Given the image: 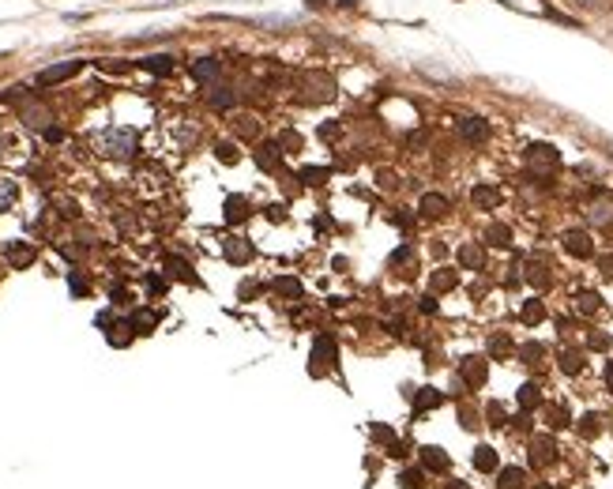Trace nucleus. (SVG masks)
<instances>
[{"label":"nucleus","mask_w":613,"mask_h":489,"mask_svg":"<svg viewBox=\"0 0 613 489\" xmlns=\"http://www.w3.org/2000/svg\"><path fill=\"white\" fill-rule=\"evenodd\" d=\"M598 433H602V418L598 414H583V418H579V437H598Z\"/></svg>","instance_id":"e433bc0d"},{"label":"nucleus","mask_w":613,"mask_h":489,"mask_svg":"<svg viewBox=\"0 0 613 489\" xmlns=\"http://www.w3.org/2000/svg\"><path fill=\"white\" fill-rule=\"evenodd\" d=\"M523 271H527V282H531V286H538V290H545L553 282L550 264H545V260H527V267H523Z\"/></svg>","instance_id":"6ab92c4d"},{"label":"nucleus","mask_w":613,"mask_h":489,"mask_svg":"<svg viewBox=\"0 0 613 489\" xmlns=\"http://www.w3.org/2000/svg\"><path fill=\"white\" fill-rule=\"evenodd\" d=\"M572 309L579 312V317H595V312L602 309V298L595 290H579L576 298H572Z\"/></svg>","instance_id":"412c9836"},{"label":"nucleus","mask_w":613,"mask_h":489,"mask_svg":"<svg viewBox=\"0 0 613 489\" xmlns=\"http://www.w3.org/2000/svg\"><path fill=\"white\" fill-rule=\"evenodd\" d=\"M516 399H519V407H523V410H534V407H542V388L531 380V384H523V388H519V395H516Z\"/></svg>","instance_id":"c85d7f7f"},{"label":"nucleus","mask_w":613,"mask_h":489,"mask_svg":"<svg viewBox=\"0 0 613 489\" xmlns=\"http://www.w3.org/2000/svg\"><path fill=\"white\" fill-rule=\"evenodd\" d=\"M215 158H218V162H226V166H234L241 155H237V147H234V144H215Z\"/></svg>","instance_id":"ea45409f"},{"label":"nucleus","mask_w":613,"mask_h":489,"mask_svg":"<svg viewBox=\"0 0 613 489\" xmlns=\"http://www.w3.org/2000/svg\"><path fill=\"white\" fill-rule=\"evenodd\" d=\"M248 215H253V208H248V200H245V196H229V200L222 203V219L226 222H245L248 219Z\"/></svg>","instance_id":"4468645a"},{"label":"nucleus","mask_w":613,"mask_h":489,"mask_svg":"<svg viewBox=\"0 0 613 489\" xmlns=\"http://www.w3.org/2000/svg\"><path fill=\"white\" fill-rule=\"evenodd\" d=\"M429 286H433V293H448V290L459 286V275H455L452 267H436L433 275H429Z\"/></svg>","instance_id":"4be33fe9"},{"label":"nucleus","mask_w":613,"mask_h":489,"mask_svg":"<svg viewBox=\"0 0 613 489\" xmlns=\"http://www.w3.org/2000/svg\"><path fill=\"white\" fill-rule=\"evenodd\" d=\"M527 170L534 173V177H553L557 170H561V151H557L553 144H531L527 147Z\"/></svg>","instance_id":"f03ea898"},{"label":"nucleus","mask_w":613,"mask_h":489,"mask_svg":"<svg viewBox=\"0 0 613 489\" xmlns=\"http://www.w3.org/2000/svg\"><path fill=\"white\" fill-rule=\"evenodd\" d=\"M207 102H211L215 110H234L237 94L229 91V87H222V83H211V94H207Z\"/></svg>","instance_id":"393cba45"},{"label":"nucleus","mask_w":613,"mask_h":489,"mask_svg":"<svg viewBox=\"0 0 613 489\" xmlns=\"http://www.w3.org/2000/svg\"><path fill=\"white\" fill-rule=\"evenodd\" d=\"M399 485H403V489H425L422 471H403V474H399Z\"/></svg>","instance_id":"37998d69"},{"label":"nucleus","mask_w":613,"mask_h":489,"mask_svg":"<svg viewBox=\"0 0 613 489\" xmlns=\"http://www.w3.org/2000/svg\"><path fill=\"white\" fill-rule=\"evenodd\" d=\"M545 414H550V426H553V429H561V426H572V418H568V407H550V410H545Z\"/></svg>","instance_id":"a19ab883"},{"label":"nucleus","mask_w":613,"mask_h":489,"mask_svg":"<svg viewBox=\"0 0 613 489\" xmlns=\"http://www.w3.org/2000/svg\"><path fill=\"white\" fill-rule=\"evenodd\" d=\"M218 75H222V61H215V57H203L192 64V80H200V83H215Z\"/></svg>","instance_id":"f3484780"},{"label":"nucleus","mask_w":613,"mask_h":489,"mask_svg":"<svg viewBox=\"0 0 613 489\" xmlns=\"http://www.w3.org/2000/svg\"><path fill=\"white\" fill-rule=\"evenodd\" d=\"M275 290L286 293V298H301V282L298 279H275Z\"/></svg>","instance_id":"79ce46f5"},{"label":"nucleus","mask_w":613,"mask_h":489,"mask_svg":"<svg viewBox=\"0 0 613 489\" xmlns=\"http://www.w3.org/2000/svg\"><path fill=\"white\" fill-rule=\"evenodd\" d=\"M279 147H293V151H298V147H301V139H298V132H282V139H279Z\"/></svg>","instance_id":"8fccbe9b"},{"label":"nucleus","mask_w":613,"mask_h":489,"mask_svg":"<svg viewBox=\"0 0 613 489\" xmlns=\"http://www.w3.org/2000/svg\"><path fill=\"white\" fill-rule=\"evenodd\" d=\"M606 384H609V391H613V362H609V369H606Z\"/></svg>","instance_id":"13d9d810"},{"label":"nucleus","mask_w":613,"mask_h":489,"mask_svg":"<svg viewBox=\"0 0 613 489\" xmlns=\"http://www.w3.org/2000/svg\"><path fill=\"white\" fill-rule=\"evenodd\" d=\"M237 132H241V136H256V132H260L256 117H237Z\"/></svg>","instance_id":"de8ad7c7"},{"label":"nucleus","mask_w":613,"mask_h":489,"mask_svg":"<svg viewBox=\"0 0 613 489\" xmlns=\"http://www.w3.org/2000/svg\"><path fill=\"white\" fill-rule=\"evenodd\" d=\"M320 136H324V139H335V136H339V125H335V121H327V125L320 128Z\"/></svg>","instance_id":"5fc2aeb1"},{"label":"nucleus","mask_w":613,"mask_h":489,"mask_svg":"<svg viewBox=\"0 0 613 489\" xmlns=\"http://www.w3.org/2000/svg\"><path fill=\"white\" fill-rule=\"evenodd\" d=\"M4 256H8V264H12V267H27V264H34V245L12 241V245L4 248Z\"/></svg>","instance_id":"dca6fc26"},{"label":"nucleus","mask_w":613,"mask_h":489,"mask_svg":"<svg viewBox=\"0 0 613 489\" xmlns=\"http://www.w3.org/2000/svg\"><path fill=\"white\" fill-rule=\"evenodd\" d=\"M373 437H377V440H388V444H391V440H396V433H391L388 426H373Z\"/></svg>","instance_id":"3c124183"},{"label":"nucleus","mask_w":613,"mask_h":489,"mask_svg":"<svg viewBox=\"0 0 613 489\" xmlns=\"http://www.w3.org/2000/svg\"><path fill=\"white\" fill-rule=\"evenodd\" d=\"M132 324L139 328V335H147V331H151V328H155V324H158V317H155V312H139V317H136Z\"/></svg>","instance_id":"49530a36"},{"label":"nucleus","mask_w":613,"mask_h":489,"mask_svg":"<svg viewBox=\"0 0 613 489\" xmlns=\"http://www.w3.org/2000/svg\"><path fill=\"white\" fill-rule=\"evenodd\" d=\"M523 485H527L523 466H505V471H500V489H523Z\"/></svg>","instance_id":"7c9ffc66"},{"label":"nucleus","mask_w":613,"mask_h":489,"mask_svg":"<svg viewBox=\"0 0 613 489\" xmlns=\"http://www.w3.org/2000/svg\"><path fill=\"white\" fill-rule=\"evenodd\" d=\"M474 471H481V474H493L497 471V452L489 448V444L474 448Z\"/></svg>","instance_id":"bb28decb"},{"label":"nucleus","mask_w":613,"mask_h":489,"mask_svg":"<svg viewBox=\"0 0 613 489\" xmlns=\"http://www.w3.org/2000/svg\"><path fill=\"white\" fill-rule=\"evenodd\" d=\"M15 196H19V184L12 177H0V211H8L15 203Z\"/></svg>","instance_id":"473e14b6"},{"label":"nucleus","mask_w":613,"mask_h":489,"mask_svg":"<svg viewBox=\"0 0 613 489\" xmlns=\"http://www.w3.org/2000/svg\"><path fill=\"white\" fill-rule=\"evenodd\" d=\"M587 219H590V226H609L613 222V200H609V196H602V200L590 203Z\"/></svg>","instance_id":"aec40b11"},{"label":"nucleus","mask_w":613,"mask_h":489,"mask_svg":"<svg viewBox=\"0 0 613 489\" xmlns=\"http://www.w3.org/2000/svg\"><path fill=\"white\" fill-rule=\"evenodd\" d=\"M256 166H260V170H267V173H275V170L282 166V147H279V144H260V151H256Z\"/></svg>","instance_id":"2eb2a0df"},{"label":"nucleus","mask_w":613,"mask_h":489,"mask_svg":"<svg viewBox=\"0 0 613 489\" xmlns=\"http://www.w3.org/2000/svg\"><path fill=\"white\" fill-rule=\"evenodd\" d=\"M534 489H553V485H545V482H542V485H534Z\"/></svg>","instance_id":"bf43d9fd"},{"label":"nucleus","mask_w":613,"mask_h":489,"mask_svg":"<svg viewBox=\"0 0 613 489\" xmlns=\"http://www.w3.org/2000/svg\"><path fill=\"white\" fill-rule=\"evenodd\" d=\"M542 357H545V346H542V343H523V346H519V362L534 365V362H542Z\"/></svg>","instance_id":"c9c22d12"},{"label":"nucleus","mask_w":613,"mask_h":489,"mask_svg":"<svg viewBox=\"0 0 613 489\" xmlns=\"http://www.w3.org/2000/svg\"><path fill=\"white\" fill-rule=\"evenodd\" d=\"M301 102H309V106H316V102H331L335 98V80L331 75H324V72H305L301 75Z\"/></svg>","instance_id":"7ed1b4c3"},{"label":"nucleus","mask_w":613,"mask_h":489,"mask_svg":"<svg viewBox=\"0 0 613 489\" xmlns=\"http://www.w3.org/2000/svg\"><path fill=\"white\" fill-rule=\"evenodd\" d=\"M561 245H564V253L576 256V260H590V256H595V245H590V234L587 230H568L561 237Z\"/></svg>","instance_id":"0eeeda50"},{"label":"nucleus","mask_w":613,"mask_h":489,"mask_svg":"<svg viewBox=\"0 0 613 489\" xmlns=\"http://www.w3.org/2000/svg\"><path fill=\"white\" fill-rule=\"evenodd\" d=\"M486 418H489V426H505V421H508V414H505V407H500V403H489L486 407Z\"/></svg>","instance_id":"c03bdc74"},{"label":"nucleus","mask_w":613,"mask_h":489,"mask_svg":"<svg viewBox=\"0 0 613 489\" xmlns=\"http://www.w3.org/2000/svg\"><path fill=\"white\" fill-rule=\"evenodd\" d=\"M459 136H463L467 144H486V139H489V125L481 121V117H463V121H459Z\"/></svg>","instance_id":"9d476101"},{"label":"nucleus","mask_w":613,"mask_h":489,"mask_svg":"<svg viewBox=\"0 0 613 489\" xmlns=\"http://www.w3.org/2000/svg\"><path fill=\"white\" fill-rule=\"evenodd\" d=\"M222 256L229 260V264H248V260L256 256V248H253V241L248 237H226V245H222Z\"/></svg>","instance_id":"6e6552de"},{"label":"nucleus","mask_w":613,"mask_h":489,"mask_svg":"<svg viewBox=\"0 0 613 489\" xmlns=\"http://www.w3.org/2000/svg\"><path fill=\"white\" fill-rule=\"evenodd\" d=\"M587 346H590V350H609V335L606 331H590L587 335Z\"/></svg>","instance_id":"a18cd8bd"},{"label":"nucleus","mask_w":613,"mask_h":489,"mask_svg":"<svg viewBox=\"0 0 613 489\" xmlns=\"http://www.w3.org/2000/svg\"><path fill=\"white\" fill-rule=\"evenodd\" d=\"M441 403H444V391H436V388H418V391H414V414H425V410H433Z\"/></svg>","instance_id":"a211bd4d"},{"label":"nucleus","mask_w":613,"mask_h":489,"mask_svg":"<svg viewBox=\"0 0 613 489\" xmlns=\"http://www.w3.org/2000/svg\"><path fill=\"white\" fill-rule=\"evenodd\" d=\"M418 208H422V215H433V219H436V215H444L448 208H452V203H448V196H444V192H425Z\"/></svg>","instance_id":"b1692460"},{"label":"nucleus","mask_w":613,"mask_h":489,"mask_svg":"<svg viewBox=\"0 0 613 489\" xmlns=\"http://www.w3.org/2000/svg\"><path fill=\"white\" fill-rule=\"evenodd\" d=\"M598 267H602V275H606V279H613V253L602 256V260H598Z\"/></svg>","instance_id":"603ef678"},{"label":"nucleus","mask_w":613,"mask_h":489,"mask_svg":"<svg viewBox=\"0 0 613 489\" xmlns=\"http://www.w3.org/2000/svg\"><path fill=\"white\" fill-rule=\"evenodd\" d=\"M377 184H384V189H396L399 181H396V173H391V170H380V173H377Z\"/></svg>","instance_id":"09e8293b"},{"label":"nucleus","mask_w":613,"mask_h":489,"mask_svg":"<svg viewBox=\"0 0 613 489\" xmlns=\"http://www.w3.org/2000/svg\"><path fill=\"white\" fill-rule=\"evenodd\" d=\"M444 489H470V485H467V482H448Z\"/></svg>","instance_id":"4d7b16f0"},{"label":"nucleus","mask_w":613,"mask_h":489,"mask_svg":"<svg viewBox=\"0 0 613 489\" xmlns=\"http://www.w3.org/2000/svg\"><path fill=\"white\" fill-rule=\"evenodd\" d=\"M91 147L102 158H132L139 151V136L136 128H102V132H94Z\"/></svg>","instance_id":"f257e3e1"},{"label":"nucleus","mask_w":613,"mask_h":489,"mask_svg":"<svg viewBox=\"0 0 613 489\" xmlns=\"http://www.w3.org/2000/svg\"><path fill=\"white\" fill-rule=\"evenodd\" d=\"M486 241L493 245V248H508V245H512V226H505V222H489Z\"/></svg>","instance_id":"a878e982"},{"label":"nucleus","mask_w":613,"mask_h":489,"mask_svg":"<svg viewBox=\"0 0 613 489\" xmlns=\"http://www.w3.org/2000/svg\"><path fill=\"white\" fill-rule=\"evenodd\" d=\"M557 459L553 437H531V466H550Z\"/></svg>","instance_id":"1a4fd4ad"},{"label":"nucleus","mask_w":613,"mask_h":489,"mask_svg":"<svg viewBox=\"0 0 613 489\" xmlns=\"http://www.w3.org/2000/svg\"><path fill=\"white\" fill-rule=\"evenodd\" d=\"M132 331H136L132 320H120V324H113V331H109V343H113V346H128V343H132Z\"/></svg>","instance_id":"2f4dec72"},{"label":"nucleus","mask_w":613,"mask_h":489,"mask_svg":"<svg viewBox=\"0 0 613 489\" xmlns=\"http://www.w3.org/2000/svg\"><path fill=\"white\" fill-rule=\"evenodd\" d=\"M418 452H422L425 471H433V474H441V471H448V466H452V455H448L444 448H436V444H425V448H418Z\"/></svg>","instance_id":"f8f14e48"},{"label":"nucleus","mask_w":613,"mask_h":489,"mask_svg":"<svg viewBox=\"0 0 613 489\" xmlns=\"http://www.w3.org/2000/svg\"><path fill=\"white\" fill-rule=\"evenodd\" d=\"M500 200H505V196H500V189H493V184H474V189H470V203L481 208V211L500 208Z\"/></svg>","instance_id":"9b49d317"},{"label":"nucleus","mask_w":613,"mask_h":489,"mask_svg":"<svg viewBox=\"0 0 613 489\" xmlns=\"http://www.w3.org/2000/svg\"><path fill=\"white\" fill-rule=\"evenodd\" d=\"M489 354H493V357L512 354V339H508V335H493V339H489Z\"/></svg>","instance_id":"58836bf2"},{"label":"nucleus","mask_w":613,"mask_h":489,"mask_svg":"<svg viewBox=\"0 0 613 489\" xmlns=\"http://www.w3.org/2000/svg\"><path fill=\"white\" fill-rule=\"evenodd\" d=\"M331 369H335V339H331V335H316L312 357H309V373L312 376H327Z\"/></svg>","instance_id":"20e7f679"},{"label":"nucleus","mask_w":613,"mask_h":489,"mask_svg":"<svg viewBox=\"0 0 613 489\" xmlns=\"http://www.w3.org/2000/svg\"><path fill=\"white\" fill-rule=\"evenodd\" d=\"M388 267H391V271H399V267H414V248H410V245L396 248V253H391V260H388Z\"/></svg>","instance_id":"72a5a7b5"},{"label":"nucleus","mask_w":613,"mask_h":489,"mask_svg":"<svg viewBox=\"0 0 613 489\" xmlns=\"http://www.w3.org/2000/svg\"><path fill=\"white\" fill-rule=\"evenodd\" d=\"M68 286H72V293H87V282L80 275H68Z\"/></svg>","instance_id":"864d4df0"},{"label":"nucleus","mask_w":613,"mask_h":489,"mask_svg":"<svg viewBox=\"0 0 613 489\" xmlns=\"http://www.w3.org/2000/svg\"><path fill=\"white\" fill-rule=\"evenodd\" d=\"M139 68L151 72V75H170V72H173V57H170V53H155V57H144V61H139Z\"/></svg>","instance_id":"5701e85b"},{"label":"nucleus","mask_w":613,"mask_h":489,"mask_svg":"<svg viewBox=\"0 0 613 489\" xmlns=\"http://www.w3.org/2000/svg\"><path fill=\"white\" fill-rule=\"evenodd\" d=\"M298 177H301L305 184H324L327 177H331V170H327V166H305Z\"/></svg>","instance_id":"f704fd0d"},{"label":"nucleus","mask_w":613,"mask_h":489,"mask_svg":"<svg viewBox=\"0 0 613 489\" xmlns=\"http://www.w3.org/2000/svg\"><path fill=\"white\" fill-rule=\"evenodd\" d=\"M459 267H467V271H481V267H486V248H481L478 241L459 245Z\"/></svg>","instance_id":"ddd939ff"},{"label":"nucleus","mask_w":613,"mask_h":489,"mask_svg":"<svg viewBox=\"0 0 613 489\" xmlns=\"http://www.w3.org/2000/svg\"><path fill=\"white\" fill-rule=\"evenodd\" d=\"M418 309H422V312H429V317H433V312H436V298H422V301H418Z\"/></svg>","instance_id":"6e6d98bb"},{"label":"nucleus","mask_w":613,"mask_h":489,"mask_svg":"<svg viewBox=\"0 0 613 489\" xmlns=\"http://www.w3.org/2000/svg\"><path fill=\"white\" fill-rule=\"evenodd\" d=\"M561 369H564L568 376L583 373V350H572V346H564V350H561Z\"/></svg>","instance_id":"cd10ccee"},{"label":"nucleus","mask_w":613,"mask_h":489,"mask_svg":"<svg viewBox=\"0 0 613 489\" xmlns=\"http://www.w3.org/2000/svg\"><path fill=\"white\" fill-rule=\"evenodd\" d=\"M166 267L173 271V275H177V279H184V282H196V275H192V267L189 264H184V260L181 256H166Z\"/></svg>","instance_id":"4c0bfd02"},{"label":"nucleus","mask_w":613,"mask_h":489,"mask_svg":"<svg viewBox=\"0 0 613 489\" xmlns=\"http://www.w3.org/2000/svg\"><path fill=\"white\" fill-rule=\"evenodd\" d=\"M519 320H523V324H542V320H545V305H542L538 298L523 301V309H519Z\"/></svg>","instance_id":"c756f323"},{"label":"nucleus","mask_w":613,"mask_h":489,"mask_svg":"<svg viewBox=\"0 0 613 489\" xmlns=\"http://www.w3.org/2000/svg\"><path fill=\"white\" fill-rule=\"evenodd\" d=\"M75 72H83V61H61V64H49V68L38 72V87H57L64 80H72Z\"/></svg>","instance_id":"39448f33"},{"label":"nucleus","mask_w":613,"mask_h":489,"mask_svg":"<svg viewBox=\"0 0 613 489\" xmlns=\"http://www.w3.org/2000/svg\"><path fill=\"white\" fill-rule=\"evenodd\" d=\"M459 380H463V384H470V388H481V384H486V380H489L486 357H478V354L463 357V362H459Z\"/></svg>","instance_id":"423d86ee"}]
</instances>
